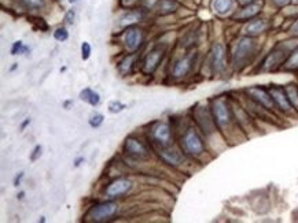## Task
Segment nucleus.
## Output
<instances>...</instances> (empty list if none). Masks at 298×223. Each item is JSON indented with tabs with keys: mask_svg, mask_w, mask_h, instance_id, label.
Masks as SVG:
<instances>
[{
	"mask_svg": "<svg viewBox=\"0 0 298 223\" xmlns=\"http://www.w3.org/2000/svg\"><path fill=\"white\" fill-rule=\"evenodd\" d=\"M74 18H76V11L74 10H67L66 14H65V22L67 25H73Z\"/></svg>",
	"mask_w": 298,
	"mask_h": 223,
	"instance_id": "33",
	"label": "nucleus"
},
{
	"mask_svg": "<svg viewBox=\"0 0 298 223\" xmlns=\"http://www.w3.org/2000/svg\"><path fill=\"white\" fill-rule=\"evenodd\" d=\"M79 97L81 102L88 103V104L92 106V107H97L98 104L100 103V96H99V93L94 91V89H91V88H85V89H83V91L80 92Z\"/></svg>",
	"mask_w": 298,
	"mask_h": 223,
	"instance_id": "21",
	"label": "nucleus"
},
{
	"mask_svg": "<svg viewBox=\"0 0 298 223\" xmlns=\"http://www.w3.org/2000/svg\"><path fill=\"white\" fill-rule=\"evenodd\" d=\"M17 199L24 200L25 199V192H19L18 194H17Z\"/></svg>",
	"mask_w": 298,
	"mask_h": 223,
	"instance_id": "41",
	"label": "nucleus"
},
{
	"mask_svg": "<svg viewBox=\"0 0 298 223\" xmlns=\"http://www.w3.org/2000/svg\"><path fill=\"white\" fill-rule=\"evenodd\" d=\"M255 51H257V41L254 38L249 36L242 37L237 42L232 52V66L235 69L246 66L255 55Z\"/></svg>",
	"mask_w": 298,
	"mask_h": 223,
	"instance_id": "3",
	"label": "nucleus"
},
{
	"mask_svg": "<svg viewBox=\"0 0 298 223\" xmlns=\"http://www.w3.org/2000/svg\"><path fill=\"white\" fill-rule=\"evenodd\" d=\"M268 91L271 93V96L274 99L275 106H276V109L279 110L280 112H283V114H292V112H296V110L292 106V103H290V99L287 96L286 89L285 88H282L279 85H272V86H269L268 88Z\"/></svg>",
	"mask_w": 298,
	"mask_h": 223,
	"instance_id": "9",
	"label": "nucleus"
},
{
	"mask_svg": "<svg viewBox=\"0 0 298 223\" xmlns=\"http://www.w3.org/2000/svg\"><path fill=\"white\" fill-rule=\"evenodd\" d=\"M272 3H274L276 7H285L287 6L289 3H292V0H272Z\"/></svg>",
	"mask_w": 298,
	"mask_h": 223,
	"instance_id": "34",
	"label": "nucleus"
},
{
	"mask_svg": "<svg viewBox=\"0 0 298 223\" xmlns=\"http://www.w3.org/2000/svg\"><path fill=\"white\" fill-rule=\"evenodd\" d=\"M83 162H84V157L83 156L77 157V159L74 160V167H80V166L83 164Z\"/></svg>",
	"mask_w": 298,
	"mask_h": 223,
	"instance_id": "38",
	"label": "nucleus"
},
{
	"mask_svg": "<svg viewBox=\"0 0 298 223\" xmlns=\"http://www.w3.org/2000/svg\"><path fill=\"white\" fill-rule=\"evenodd\" d=\"M19 1L31 10H42L44 7V0H19Z\"/></svg>",
	"mask_w": 298,
	"mask_h": 223,
	"instance_id": "27",
	"label": "nucleus"
},
{
	"mask_svg": "<svg viewBox=\"0 0 298 223\" xmlns=\"http://www.w3.org/2000/svg\"><path fill=\"white\" fill-rule=\"evenodd\" d=\"M245 92H246V95L249 96L251 102H254L257 106H260V107L267 110L269 112H275L278 110L276 106H275L274 99L271 96V93L265 88H262V86H250Z\"/></svg>",
	"mask_w": 298,
	"mask_h": 223,
	"instance_id": "7",
	"label": "nucleus"
},
{
	"mask_svg": "<svg viewBox=\"0 0 298 223\" xmlns=\"http://www.w3.org/2000/svg\"><path fill=\"white\" fill-rule=\"evenodd\" d=\"M177 4L175 0H158L157 1V10L161 15H166L173 12L177 8Z\"/></svg>",
	"mask_w": 298,
	"mask_h": 223,
	"instance_id": "23",
	"label": "nucleus"
},
{
	"mask_svg": "<svg viewBox=\"0 0 298 223\" xmlns=\"http://www.w3.org/2000/svg\"><path fill=\"white\" fill-rule=\"evenodd\" d=\"M54 38L58 41H66L69 38V32H67L66 28H58L54 32Z\"/></svg>",
	"mask_w": 298,
	"mask_h": 223,
	"instance_id": "30",
	"label": "nucleus"
},
{
	"mask_svg": "<svg viewBox=\"0 0 298 223\" xmlns=\"http://www.w3.org/2000/svg\"><path fill=\"white\" fill-rule=\"evenodd\" d=\"M194 62V54L186 55V56H183L180 59H177V61L173 63V67H172V73H170L172 77H173V78H183V77H186V75L191 72Z\"/></svg>",
	"mask_w": 298,
	"mask_h": 223,
	"instance_id": "13",
	"label": "nucleus"
},
{
	"mask_svg": "<svg viewBox=\"0 0 298 223\" xmlns=\"http://www.w3.org/2000/svg\"><path fill=\"white\" fill-rule=\"evenodd\" d=\"M136 59H138V54L134 52V54H129L128 56H125L120 63H118V72L121 75H127V74H131L132 70H134L135 63H136Z\"/></svg>",
	"mask_w": 298,
	"mask_h": 223,
	"instance_id": "19",
	"label": "nucleus"
},
{
	"mask_svg": "<svg viewBox=\"0 0 298 223\" xmlns=\"http://www.w3.org/2000/svg\"><path fill=\"white\" fill-rule=\"evenodd\" d=\"M234 0H213L212 8L213 11L219 15H227L228 12H231L234 10Z\"/></svg>",
	"mask_w": 298,
	"mask_h": 223,
	"instance_id": "20",
	"label": "nucleus"
},
{
	"mask_svg": "<svg viewBox=\"0 0 298 223\" xmlns=\"http://www.w3.org/2000/svg\"><path fill=\"white\" fill-rule=\"evenodd\" d=\"M118 212V204L114 201H104V203H99V204L91 207L88 211L85 212L84 221L90 223H103L109 222Z\"/></svg>",
	"mask_w": 298,
	"mask_h": 223,
	"instance_id": "4",
	"label": "nucleus"
},
{
	"mask_svg": "<svg viewBox=\"0 0 298 223\" xmlns=\"http://www.w3.org/2000/svg\"><path fill=\"white\" fill-rule=\"evenodd\" d=\"M124 152L125 155L135 160H146L150 157V149L142 140L129 136L124 141Z\"/></svg>",
	"mask_w": 298,
	"mask_h": 223,
	"instance_id": "8",
	"label": "nucleus"
},
{
	"mask_svg": "<svg viewBox=\"0 0 298 223\" xmlns=\"http://www.w3.org/2000/svg\"><path fill=\"white\" fill-rule=\"evenodd\" d=\"M138 0H121V3H122V6H132V4H135Z\"/></svg>",
	"mask_w": 298,
	"mask_h": 223,
	"instance_id": "37",
	"label": "nucleus"
},
{
	"mask_svg": "<svg viewBox=\"0 0 298 223\" xmlns=\"http://www.w3.org/2000/svg\"><path fill=\"white\" fill-rule=\"evenodd\" d=\"M285 69L286 70H298V47L290 52L286 63H285Z\"/></svg>",
	"mask_w": 298,
	"mask_h": 223,
	"instance_id": "25",
	"label": "nucleus"
},
{
	"mask_svg": "<svg viewBox=\"0 0 298 223\" xmlns=\"http://www.w3.org/2000/svg\"><path fill=\"white\" fill-rule=\"evenodd\" d=\"M157 153H158L159 159L168 164L170 167H180L183 163H184V159H186V155L184 152L180 149H173L172 147L169 148H161V149H157Z\"/></svg>",
	"mask_w": 298,
	"mask_h": 223,
	"instance_id": "12",
	"label": "nucleus"
},
{
	"mask_svg": "<svg viewBox=\"0 0 298 223\" xmlns=\"http://www.w3.org/2000/svg\"><path fill=\"white\" fill-rule=\"evenodd\" d=\"M290 35L293 37H298V21H296L292 28H290Z\"/></svg>",
	"mask_w": 298,
	"mask_h": 223,
	"instance_id": "36",
	"label": "nucleus"
},
{
	"mask_svg": "<svg viewBox=\"0 0 298 223\" xmlns=\"http://www.w3.org/2000/svg\"><path fill=\"white\" fill-rule=\"evenodd\" d=\"M42 153H43V147L42 145H36V147L33 148V151L31 152V155H29V160H31V162H36V160L40 159Z\"/></svg>",
	"mask_w": 298,
	"mask_h": 223,
	"instance_id": "32",
	"label": "nucleus"
},
{
	"mask_svg": "<svg viewBox=\"0 0 298 223\" xmlns=\"http://www.w3.org/2000/svg\"><path fill=\"white\" fill-rule=\"evenodd\" d=\"M143 42V33L138 28H128L124 35V45L129 54H134L140 48Z\"/></svg>",
	"mask_w": 298,
	"mask_h": 223,
	"instance_id": "14",
	"label": "nucleus"
},
{
	"mask_svg": "<svg viewBox=\"0 0 298 223\" xmlns=\"http://www.w3.org/2000/svg\"><path fill=\"white\" fill-rule=\"evenodd\" d=\"M209 107H210L213 119H214V123L219 129V132L224 133V134L234 132L238 121L231 103L228 102L225 97H214L210 102Z\"/></svg>",
	"mask_w": 298,
	"mask_h": 223,
	"instance_id": "1",
	"label": "nucleus"
},
{
	"mask_svg": "<svg viewBox=\"0 0 298 223\" xmlns=\"http://www.w3.org/2000/svg\"><path fill=\"white\" fill-rule=\"evenodd\" d=\"M103 122H104L103 114L97 112V114H92L91 116H90V119H88V125H90L91 127H94V129H97V127L102 126Z\"/></svg>",
	"mask_w": 298,
	"mask_h": 223,
	"instance_id": "28",
	"label": "nucleus"
},
{
	"mask_svg": "<svg viewBox=\"0 0 298 223\" xmlns=\"http://www.w3.org/2000/svg\"><path fill=\"white\" fill-rule=\"evenodd\" d=\"M287 49L282 48V47H278L276 49H274L271 54L268 55L267 59L264 62V70H275L276 67H279L282 65V62L285 61L287 56Z\"/></svg>",
	"mask_w": 298,
	"mask_h": 223,
	"instance_id": "16",
	"label": "nucleus"
},
{
	"mask_svg": "<svg viewBox=\"0 0 298 223\" xmlns=\"http://www.w3.org/2000/svg\"><path fill=\"white\" fill-rule=\"evenodd\" d=\"M107 109H109V112H111V114H118V112H121V111L127 109V104H124L120 100H113V102L109 103Z\"/></svg>",
	"mask_w": 298,
	"mask_h": 223,
	"instance_id": "26",
	"label": "nucleus"
},
{
	"mask_svg": "<svg viewBox=\"0 0 298 223\" xmlns=\"http://www.w3.org/2000/svg\"><path fill=\"white\" fill-rule=\"evenodd\" d=\"M285 89H286L287 96L290 99V103L296 110V112H298V88L296 85H289Z\"/></svg>",
	"mask_w": 298,
	"mask_h": 223,
	"instance_id": "24",
	"label": "nucleus"
},
{
	"mask_svg": "<svg viewBox=\"0 0 298 223\" xmlns=\"http://www.w3.org/2000/svg\"><path fill=\"white\" fill-rule=\"evenodd\" d=\"M261 3L260 1H253V3H250L248 6H245L244 10H241V11L238 12L237 15H235V18L237 19H251L254 18L255 15L258 14V12L261 11Z\"/></svg>",
	"mask_w": 298,
	"mask_h": 223,
	"instance_id": "18",
	"label": "nucleus"
},
{
	"mask_svg": "<svg viewBox=\"0 0 298 223\" xmlns=\"http://www.w3.org/2000/svg\"><path fill=\"white\" fill-rule=\"evenodd\" d=\"M29 123H31V118H26V119L24 121V123L21 125V130H25V127L28 126Z\"/></svg>",
	"mask_w": 298,
	"mask_h": 223,
	"instance_id": "39",
	"label": "nucleus"
},
{
	"mask_svg": "<svg viewBox=\"0 0 298 223\" xmlns=\"http://www.w3.org/2000/svg\"><path fill=\"white\" fill-rule=\"evenodd\" d=\"M69 1H70V3H77L79 0H69Z\"/></svg>",
	"mask_w": 298,
	"mask_h": 223,
	"instance_id": "44",
	"label": "nucleus"
},
{
	"mask_svg": "<svg viewBox=\"0 0 298 223\" xmlns=\"http://www.w3.org/2000/svg\"><path fill=\"white\" fill-rule=\"evenodd\" d=\"M70 104H73V102H72V100H67V102L63 103V106H65V109H66V110H69V106H70Z\"/></svg>",
	"mask_w": 298,
	"mask_h": 223,
	"instance_id": "42",
	"label": "nucleus"
},
{
	"mask_svg": "<svg viewBox=\"0 0 298 223\" xmlns=\"http://www.w3.org/2000/svg\"><path fill=\"white\" fill-rule=\"evenodd\" d=\"M268 24L265 19H253L245 26V35L249 37H255L267 31Z\"/></svg>",
	"mask_w": 298,
	"mask_h": 223,
	"instance_id": "17",
	"label": "nucleus"
},
{
	"mask_svg": "<svg viewBox=\"0 0 298 223\" xmlns=\"http://www.w3.org/2000/svg\"><path fill=\"white\" fill-rule=\"evenodd\" d=\"M150 140L152 145L157 147V149L161 148H169L173 145V132L172 127L166 122H157L150 129Z\"/></svg>",
	"mask_w": 298,
	"mask_h": 223,
	"instance_id": "5",
	"label": "nucleus"
},
{
	"mask_svg": "<svg viewBox=\"0 0 298 223\" xmlns=\"http://www.w3.org/2000/svg\"><path fill=\"white\" fill-rule=\"evenodd\" d=\"M180 149L184 152L186 156L199 160L206 155V145L202 139L201 133L198 132L194 126H189L180 137Z\"/></svg>",
	"mask_w": 298,
	"mask_h": 223,
	"instance_id": "2",
	"label": "nucleus"
},
{
	"mask_svg": "<svg viewBox=\"0 0 298 223\" xmlns=\"http://www.w3.org/2000/svg\"><path fill=\"white\" fill-rule=\"evenodd\" d=\"M165 51L162 48H154L146 55L145 61H143V66H142V72L145 74H152L158 69L159 63L164 58Z\"/></svg>",
	"mask_w": 298,
	"mask_h": 223,
	"instance_id": "15",
	"label": "nucleus"
},
{
	"mask_svg": "<svg viewBox=\"0 0 298 223\" xmlns=\"http://www.w3.org/2000/svg\"><path fill=\"white\" fill-rule=\"evenodd\" d=\"M142 18H143V14L140 11H128L120 19V26L121 28H127L128 26L129 28V26H132L136 22H139Z\"/></svg>",
	"mask_w": 298,
	"mask_h": 223,
	"instance_id": "22",
	"label": "nucleus"
},
{
	"mask_svg": "<svg viewBox=\"0 0 298 223\" xmlns=\"http://www.w3.org/2000/svg\"><path fill=\"white\" fill-rule=\"evenodd\" d=\"M293 4H298V0H292Z\"/></svg>",
	"mask_w": 298,
	"mask_h": 223,
	"instance_id": "43",
	"label": "nucleus"
},
{
	"mask_svg": "<svg viewBox=\"0 0 298 223\" xmlns=\"http://www.w3.org/2000/svg\"><path fill=\"white\" fill-rule=\"evenodd\" d=\"M194 118L197 126L201 130L203 136L210 137L212 134L219 132V129H217L216 123H214V119H213L210 107H201V106H198V109H195Z\"/></svg>",
	"mask_w": 298,
	"mask_h": 223,
	"instance_id": "6",
	"label": "nucleus"
},
{
	"mask_svg": "<svg viewBox=\"0 0 298 223\" xmlns=\"http://www.w3.org/2000/svg\"><path fill=\"white\" fill-rule=\"evenodd\" d=\"M134 186V184L128 178H117L114 181H111L104 189V197L109 200L118 199L125 196L127 193L131 192V189Z\"/></svg>",
	"mask_w": 298,
	"mask_h": 223,
	"instance_id": "10",
	"label": "nucleus"
},
{
	"mask_svg": "<svg viewBox=\"0 0 298 223\" xmlns=\"http://www.w3.org/2000/svg\"><path fill=\"white\" fill-rule=\"evenodd\" d=\"M210 67L214 74H221L227 69L225 47L221 42H216L210 49Z\"/></svg>",
	"mask_w": 298,
	"mask_h": 223,
	"instance_id": "11",
	"label": "nucleus"
},
{
	"mask_svg": "<svg viewBox=\"0 0 298 223\" xmlns=\"http://www.w3.org/2000/svg\"><path fill=\"white\" fill-rule=\"evenodd\" d=\"M91 52L92 48L91 45H90V42H83V44H81V59H83V61H88L90 56H91Z\"/></svg>",
	"mask_w": 298,
	"mask_h": 223,
	"instance_id": "31",
	"label": "nucleus"
},
{
	"mask_svg": "<svg viewBox=\"0 0 298 223\" xmlns=\"http://www.w3.org/2000/svg\"><path fill=\"white\" fill-rule=\"evenodd\" d=\"M31 49L28 48V47H25L24 45V42L22 41H15L14 44H12V47H11V55H21V54H24V52H29Z\"/></svg>",
	"mask_w": 298,
	"mask_h": 223,
	"instance_id": "29",
	"label": "nucleus"
},
{
	"mask_svg": "<svg viewBox=\"0 0 298 223\" xmlns=\"http://www.w3.org/2000/svg\"><path fill=\"white\" fill-rule=\"evenodd\" d=\"M242 6H248V4H250V3H253L254 0H238Z\"/></svg>",
	"mask_w": 298,
	"mask_h": 223,
	"instance_id": "40",
	"label": "nucleus"
},
{
	"mask_svg": "<svg viewBox=\"0 0 298 223\" xmlns=\"http://www.w3.org/2000/svg\"><path fill=\"white\" fill-rule=\"evenodd\" d=\"M24 175V171H21V173H18V175H15V178H14V186H19V185H21V181H22Z\"/></svg>",
	"mask_w": 298,
	"mask_h": 223,
	"instance_id": "35",
	"label": "nucleus"
}]
</instances>
